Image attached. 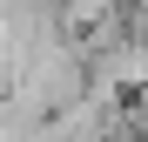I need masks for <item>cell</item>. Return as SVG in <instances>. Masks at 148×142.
Returning <instances> with one entry per match:
<instances>
[{
  "label": "cell",
  "instance_id": "1",
  "mask_svg": "<svg viewBox=\"0 0 148 142\" xmlns=\"http://www.w3.org/2000/svg\"><path fill=\"white\" fill-rule=\"evenodd\" d=\"M128 41L148 47V0H128Z\"/></svg>",
  "mask_w": 148,
  "mask_h": 142
}]
</instances>
